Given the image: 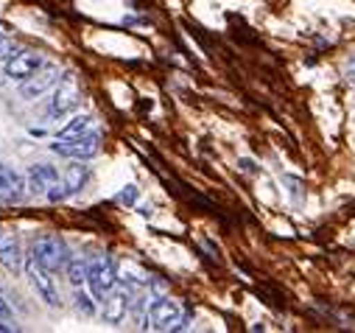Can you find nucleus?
Listing matches in <instances>:
<instances>
[{"mask_svg": "<svg viewBox=\"0 0 355 333\" xmlns=\"http://www.w3.org/2000/svg\"><path fill=\"white\" fill-rule=\"evenodd\" d=\"M87 283L96 300H104L115 286H118V269L110 255H96L87 261Z\"/></svg>", "mask_w": 355, "mask_h": 333, "instance_id": "obj_1", "label": "nucleus"}, {"mask_svg": "<svg viewBox=\"0 0 355 333\" xmlns=\"http://www.w3.org/2000/svg\"><path fill=\"white\" fill-rule=\"evenodd\" d=\"M182 319V305L171 300L168 294L162 297H154L146 319H143V327H151V330H173L176 322Z\"/></svg>", "mask_w": 355, "mask_h": 333, "instance_id": "obj_2", "label": "nucleus"}, {"mask_svg": "<svg viewBox=\"0 0 355 333\" xmlns=\"http://www.w3.org/2000/svg\"><path fill=\"white\" fill-rule=\"evenodd\" d=\"M34 255H37V261H40L48 272H59V269H64L67 261H70L67 244H64L59 235H42V238L34 244Z\"/></svg>", "mask_w": 355, "mask_h": 333, "instance_id": "obj_3", "label": "nucleus"}, {"mask_svg": "<svg viewBox=\"0 0 355 333\" xmlns=\"http://www.w3.org/2000/svg\"><path fill=\"white\" fill-rule=\"evenodd\" d=\"M51 151L62 154V157H70V160H93L101 151V135L90 132V135L76 137V140H56L51 146Z\"/></svg>", "mask_w": 355, "mask_h": 333, "instance_id": "obj_4", "label": "nucleus"}, {"mask_svg": "<svg viewBox=\"0 0 355 333\" xmlns=\"http://www.w3.org/2000/svg\"><path fill=\"white\" fill-rule=\"evenodd\" d=\"M26 275H28V280L34 283V289L42 294V300H45L48 305H53V308H59V305H62V294H59L56 283L51 280L48 269L37 261V255H28V258H26Z\"/></svg>", "mask_w": 355, "mask_h": 333, "instance_id": "obj_5", "label": "nucleus"}, {"mask_svg": "<svg viewBox=\"0 0 355 333\" xmlns=\"http://www.w3.org/2000/svg\"><path fill=\"white\" fill-rule=\"evenodd\" d=\"M81 104V93H78V85H76V78L67 76L59 81V87L53 93V101L48 107V118H64L67 112H76Z\"/></svg>", "mask_w": 355, "mask_h": 333, "instance_id": "obj_6", "label": "nucleus"}, {"mask_svg": "<svg viewBox=\"0 0 355 333\" xmlns=\"http://www.w3.org/2000/svg\"><path fill=\"white\" fill-rule=\"evenodd\" d=\"M28 194L26 174H17L15 169L0 165V205H20Z\"/></svg>", "mask_w": 355, "mask_h": 333, "instance_id": "obj_7", "label": "nucleus"}, {"mask_svg": "<svg viewBox=\"0 0 355 333\" xmlns=\"http://www.w3.org/2000/svg\"><path fill=\"white\" fill-rule=\"evenodd\" d=\"M129 305H132V286H126V283L115 286V289L104 297V311H101L104 322H110V325H121V322L126 319Z\"/></svg>", "mask_w": 355, "mask_h": 333, "instance_id": "obj_8", "label": "nucleus"}, {"mask_svg": "<svg viewBox=\"0 0 355 333\" xmlns=\"http://www.w3.org/2000/svg\"><path fill=\"white\" fill-rule=\"evenodd\" d=\"M62 73H59V67L56 65H45V67H40L31 78H26V85H23V99H28V101H37L40 96H45L51 87H56L59 85V78Z\"/></svg>", "mask_w": 355, "mask_h": 333, "instance_id": "obj_9", "label": "nucleus"}, {"mask_svg": "<svg viewBox=\"0 0 355 333\" xmlns=\"http://www.w3.org/2000/svg\"><path fill=\"white\" fill-rule=\"evenodd\" d=\"M40 67H42V56H40L37 51H23V48H20L15 56L6 59L3 73H6L9 78H15V81H26V78H31Z\"/></svg>", "mask_w": 355, "mask_h": 333, "instance_id": "obj_10", "label": "nucleus"}, {"mask_svg": "<svg viewBox=\"0 0 355 333\" xmlns=\"http://www.w3.org/2000/svg\"><path fill=\"white\" fill-rule=\"evenodd\" d=\"M62 180V174L53 169V165H31V169L26 171V182H28V194L34 196H45L48 185Z\"/></svg>", "mask_w": 355, "mask_h": 333, "instance_id": "obj_11", "label": "nucleus"}, {"mask_svg": "<svg viewBox=\"0 0 355 333\" xmlns=\"http://www.w3.org/2000/svg\"><path fill=\"white\" fill-rule=\"evenodd\" d=\"M0 264H3L9 272H17L20 266H26V258H23L20 241H17L15 235L0 232Z\"/></svg>", "mask_w": 355, "mask_h": 333, "instance_id": "obj_12", "label": "nucleus"}, {"mask_svg": "<svg viewBox=\"0 0 355 333\" xmlns=\"http://www.w3.org/2000/svg\"><path fill=\"white\" fill-rule=\"evenodd\" d=\"M64 182L70 188V194H81L87 188V182H90V165H87L84 160H73L67 169H64Z\"/></svg>", "mask_w": 355, "mask_h": 333, "instance_id": "obj_13", "label": "nucleus"}, {"mask_svg": "<svg viewBox=\"0 0 355 333\" xmlns=\"http://www.w3.org/2000/svg\"><path fill=\"white\" fill-rule=\"evenodd\" d=\"M96 132V121L93 115H76L70 118V123H64L56 135V140H76V137H84V135H90Z\"/></svg>", "mask_w": 355, "mask_h": 333, "instance_id": "obj_14", "label": "nucleus"}, {"mask_svg": "<svg viewBox=\"0 0 355 333\" xmlns=\"http://www.w3.org/2000/svg\"><path fill=\"white\" fill-rule=\"evenodd\" d=\"M64 272H67V280H70L76 289H78L81 283H87V261H84V258H73V255H70Z\"/></svg>", "mask_w": 355, "mask_h": 333, "instance_id": "obj_15", "label": "nucleus"}, {"mask_svg": "<svg viewBox=\"0 0 355 333\" xmlns=\"http://www.w3.org/2000/svg\"><path fill=\"white\" fill-rule=\"evenodd\" d=\"M67 196H73V194H70V188H67V182H64V174H62V180H56V182L48 185L45 199H48L51 205H59V202H64Z\"/></svg>", "mask_w": 355, "mask_h": 333, "instance_id": "obj_16", "label": "nucleus"}, {"mask_svg": "<svg viewBox=\"0 0 355 333\" xmlns=\"http://www.w3.org/2000/svg\"><path fill=\"white\" fill-rule=\"evenodd\" d=\"M73 302H76L78 314H84V316H96V302H93V297L87 294V291L76 289V297H73Z\"/></svg>", "mask_w": 355, "mask_h": 333, "instance_id": "obj_17", "label": "nucleus"}, {"mask_svg": "<svg viewBox=\"0 0 355 333\" xmlns=\"http://www.w3.org/2000/svg\"><path fill=\"white\" fill-rule=\"evenodd\" d=\"M137 196H140L137 185H126V188L118 194V205H126V207H132V205H137Z\"/></svg>", "mask_w": 355, "mask_h": 333, "instance_id": "obj_18", "label": "nucleus"}, {"mask_svg": "<svg viewBox=\"0 0 355 333\" xmlns=\"http://www.w3.org/2000/svg\"><path fill=\"white\" fill-rule=\"evenodd\" d=\"M20 48L15 45V40L12 37H0V59H9V56H15Z\"/></svg>", "mask_w": 355, "mask_h": 333, "instance_id": "obj_19", "label": "nucleus"}, {"mask_svg": "<svg viewBox=\"0 0 355 333\" xmlns=\"http://www.w3.org/2000/svg\"><path fill=\"white\" fill-rule=\"evenodd\" d=\"M148 289H151V294H154V297L168 294V283H165L162 278H148Z\"/></svg>", "mask_w": 355, "mask_h": 333, "instance_id": "obj_20", "label": "nucleus"}, {"mask_svg": "<svg viewBox=\"0 0 355 333\" xmlns=\"http://www.w3.org/2000/svg\"><path fill=\"white\" fill-rule=\"evenodd\" d=\"M241 169H243L246 174H252V171H254V162H252V160H241Z\"/></svg>", "mask_w": 355, "mask_h": 333, "instance_id": "obj_21", "label": "nucleus"}]
</instances>
